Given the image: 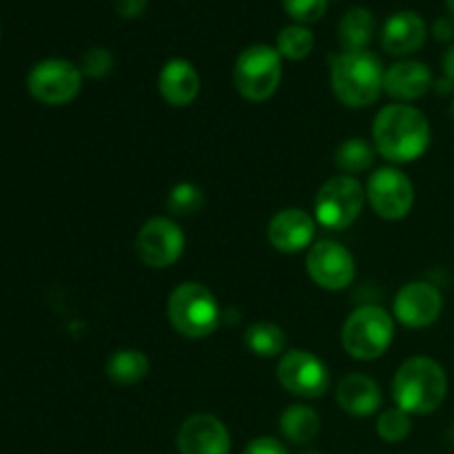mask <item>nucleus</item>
Returning a JSON list of instances; mask_svg holds the SVG:
<instances>
[{
	"mask_svg": "<svg viewBox=\"0 0 454 454\" xmlns=\"http://www.w3.org/2000/svg\"><path fill=\"white\" fill-rule=\"evenodd\" d=\"M82 71L65 58H44L27 74V91L44 106L69 105L82 91Z\"/></svg>",
	"mask_w": 454,
	"mask_h": 454,
	"instance_id": "nucleus-8",
	"label": "nucleus"
},
{
	"mask_svg": "<svg viewBox=\"0 0 454 454\" xmlns=\"http://www.w3.org/2000/svg\"><path fill=\"white\" fill-rule=\"evenodd\" d=\"M149 7V0H115V13L124 20H136Z\"/></svg>",
	"mask_w": 454,
	"mask_h": 454,
	"instance_id": "nucleus-31",
	"label": "nucleus"
},
{
	"mask_svg": "<svg viewBox=\"0 0 454 454\" xmlns=\"http://www.w3.org/2000/svg\"><path fill=\"white\" fill-rule=\"evenodd\" d=\"M395 340V317L386 309L364 304L348 315L341 328V346L357 362H375Z\"/></svg>",
	"mask_w": 454,
	"mask_h": 454,
	"instance_id": "nucleus-5",
	"label": "nucleus"
},
{
	"mask_svg": "<svg viewBox=\"0 0 454 454\" xmlns=\"http://www.w3.org/2000/svg\"><path fill=\"white\" fill-rule=\"evenodd\" d=\"M242 454H291L286 443L278 437H257L244 448Z\"/></svg>",
	"mask_w": 454,
	"mask_h": 454,
	"instance_id": "nucleus-30",
	"label": "nucleus"
},
{
	"mask_svg": "<svg viewBox=\"0 0 454 454\" xmlns=\"http://www.w3.org/2000/svg\"><path fill=\"white\" fill-rule=\"evenodd\" d=\"M366 202L381 220H403L415 207V184L397 167L377 168L366 182Z\"/></svg>",
	"mask_w": 454,
	"mask_h": 454,
	"instance_id": "nucleus-10",
	"label": "nucleus"
},
{
	"mask_svg": "<svg viewBox=\"0 0 454 454\" xmlns=\"http://www.w3.org/2000/svg\"><path fill=\"white\" fill-rule=\"evenodd\" d=\"M278 381L300 399H319L331 388V371L310 350H286L278 362Z\"/></svg>",
	"mask_w": 454,
	"mask_h": 454,
	"instance_id": "nucleus-9",
	"label": "nucleus"
},
{
	"mask_svg": "<svg viewBox=\"0 0 454 454\" xmlns=\"http://www.w3.org/2000/svg\"><path fill=\"white\" fill-rule=\"evenodd\" d=\"M200 87H202V80H200L198 69H195L193 62H189L186 58H171V60L160 69L158 91L167 105H193L195 98L200 96Z\"/></svg>",
	"mask_w": 454,
	"mask_h": 454,
	"instance_id": "nucleus-18",
	"label": "nucleus"
},
{
	"mask_svg": "<svg viewBox=\"0 0 454 454\" xmlns=\"http://www.w3.org/2000/svg\"><path fill=\"white\" fill-rule=\"evenodd\" d=\"M377 34V18L368 7L348 9L337 25L341 51H368Z\"/></svg>",
	"mask_w": 454,
	"mask_h": 454,
	"instance_id": "nucleus-20",
	"label": "nucleus"
},
{
	"mask_svg": "<svg viewBox=\"0 0 454 454\" xmlns=\"http://www.w3.org/2000/svg\"><path fill=\"white\" fill-rule=\"evenodd\" d=\"M386 69L372 51H340L331 56V89L348 109H366L384 93Z\"/></svg>",
	"mask_w": 454,
	"mask_h": 454,
	"instance_id": "nucleus-3",
	"label": "nucleus"
},
{
	"mask_svg": "<svg viewBox=\"0 0 454 454\" xmlns=\"http://www.w3.org/2000/svg\"><path fill=\"white\" fill-rule=\"evenodd\" d=\"M286 333L273 322H255L244 333V346L255 357H282L286 353Z\"/></svg>",
	"mask_w": 454,
	"mask_h": 454,
	"instance_id": "nucleus-23",
	"label": "nucleus"
},
{
	"mask_svg": "<svg viewBox=\"0 0 454 454\" xmlns=\"http://www.w3.org/2000/svg\"><path fill=\"white\" fill-rule=\"evenodd\" d=\"M443 295L434 284L411 282L402 286L393 301V317L402 326L419 331L428 328L442 317Z\"/></svg>",
	"mask_w": 454,
	"mask_h": 454,
	"instance_id": "nucleus-13",
	"label": "nucleus"
},
{
	"mask_svg": "<svg viewBox=\"0 0 454 454\" xmlns=\"http://www.w3.org/2000/svg\"><path fill=\"white\" fill-rule=\"evenodd\" d=\"M322 430V417L313 406L306 403H293L279 415V433L288 443L295 446H309Z\"/></svg>",
	"mask_w": 454,
	"mask_h": 454,
	"instance_id": "nucleus-21",
	"label": "nucleus"
},
{
	"mask_svg": "<svg viewBox=\"0 0 454 454\" xmlns=\"http://www.w3.org/2000/svg\"><path fill=\"white\" fill-rule=\"evenodd\" d=\"M366 207V189L357 177L335 176L322 184L315 195V220L324 229H348Z\"/></svg>",
	"mask_w": 454,
	"mask_h": 454,
	"instance_id": "nucleus-7",
	"label": "nucleus"
},
{
	"mask_svg": "<svg viewBox=\"0 0 454 454\" xmlns=\"http://www.w3.org/2000/svg\"><path fill=\"white\" fill-rule=\"evenodd\" d=\"M186 238L171 217H151L136 235V253L149 269H168L182 257Z\"/></svg>",
	"mask_w": 454,
	"mask_h": 454,
	"instance_id": "nucleus-11",
	"label": "nucleus"
},
{
	"mask_svg": "<svg viewBox=\"0 0 454 454\" xmlns=\"http://www.w3.org/2000/svg\"><path fill=\"white\" fill-rule=\"evenodd\" d=\"M297 454H322V452L315 450V448H304V450H300Z\"/></svg>",
	"mask_w": 454,
	"mask_h": 454,
	"instance_id": "nucleus-34",
	"label": "nucleus"
},
{
	"mask_svg": "<svg viewBox=\"0 0 454 454\" xmlns=\"http://www.w3.org/2000/svg\"><path fill=\"white\" fill-rule=\"evenodd\" d=\"M317 220L304 208H284L275 213L266 229L270 247L284 255H295L315 244Z\"/></svg>",
	"mask_w": 454,
	"mask_h": 454,
	"instance_id": "nucleus-15",
	"label": "nucleus"
},
{
	"mask_svg": "<svg viewBox=\"0 0 454 454\" xmlns=\"http://www.w3.org/2000/svg\"><path fill=\"white\" fill-rule=\"evenodd\" d=\"M433 129L424 111L412 105L384 106L372 122V145L375 151L393 164H408L419 160L428 151Z\"/></svg>",
	"mask_w": 454,
	"mask_h": 454,
	"instance_id": "nucleus-1",
	"label": "nucleus"
},
{
	"mask_svg": "<svg viewBox=\"0 0 454 454\" xmlns=\"http://www.w3.org/2000/svg\"><path fill=\"white\" fill-rule=\"evenodd\" d=\"M204 202H207L204 191L198 184H193V182H180V184L173 186L167 198L168 211L180 217L200 213L204 208Z\"/></svg>",
	"mask_w": 454,
	"mask_h": 454,
	"instance_id": "nucleus-27",
	"label": "nucleus"
},
{
	"mask_svg": "<svg viewBox=\"0 0 454 454\" xmlns=\"http://www.w3.org/2000/svg\"><path fill=\"white\" fill-rule=\"evenodd\" d=\"M309 278L324 291H344L357 275L355 257L344 244L333 239H319L306 253Z\"/></svg>",
	"mask_w": 454,
	"mask_h": 454,
	"instance_id": "nucleus-12",
	"label": "nucleus"
},
{
	"mask_svg": "<svg viewBox=\"0 0 454 454\" xmlns=\"http://www.w3.org/2000/svg\"><path fill=\"white\" fill-rule=\"evenodd\" d=\"M151 362L142 350L120 348L106 362V377L118 386H136L149 375Z\"/></svg>",
	"mask_w": 454,
	"mask_h": 454,
	"instance_id": "nucleus-22",
	"label": "nucleus"
},
{
	"mask_svg": "<svg viewBox=\"0 0 454 454\" xmlns=\"http://www.w3.org/2000/svg\"><path fill=\"white\" fill-rule=\"evenodd\" d=\"M448 395V375L430 357H411L393 377V402L411 417L433 415L443 406Z\"/></svg>",
	"mask_w": 454,
	"mask_h": 454,
	"instance_id": "nucleus-2",
	"label": "nucleus"
},
{
	"mask_svg": "<svg viewBox=\"0 0 454 454\" xmlns=\"http://www.w3.org/2000/svg\"><path fill=\"white\" fill-rule=\"evenodd\" d=\"M275 49L286 60H306L315 49V34L306 25H286L275 38Z\"/></svg>",
	"mask_w": 454,
	"mask_h": 454,
	"instance_id": "nucleus-25",
	"label": "nucleus"
},
{
	"mask_svg": "<svg viewBox=\"0 0 454 454\" xmlns=\"http://www.w3.org/2000/svg\"><path fill=\"white\" fill-rule=\"evenodd\" d=\"M443 75H446L448 82L454 87V43L448 47V51L443 53Z\"/></svg>",
	"mask_w": 454,
	"mask_h": 454,
	"instance_id": "nucleus-33",
	"label": "nucleus"
},
{
	"mask_svg": "<svg viewBox=\"0 0 454 454\" xmlns=\"http://www.w3.org/2000/svg\"><path fill=\"white\" fill-rule=\"evenodd\" d=\"M331 0H282V9L297 25H313L322 20L328 12Z\"/></svg>",
	"mask_w": 454,
	"mask_h": 454,
	"instance_id": "nucleus-28",
	"label": "nucleus"
},
{
	"mask_svg": "<svg viewBox=\"0 0 454 454\" xmlns=\"http://www.w3.org/2000/svg\"><path fill=\"white\" fill-rule=\"evenodd\" d=\"M168 324L186 340H207L220 328L222 309L215 293L200 282H184L168 295Z\"/></svg>",
	"mask_w": 454,
	"mask_h": 454,
	"instance_id": "nucleus-4",
	"label": "nucleus"
},
{
	"mask_svg": "<svg viewBox=\"0 0 454 454\" xmlns=\"http://www.w3.org/2000/svg\"><path fill=\"white\" fill-rule=\"evenodd\" d=\"M434 78L433 71L426 62L403 58L386 69L384 75V93H388L395 102H415L424 98L433 89Z\"/></svg>",
	"mask_w": 454,
	"mask_h": 454,
	"instance_id": "nucleus-17",
	"label": "nucleus"
},
{
	"mask_svg": "<svg viewBox=\"0 0 454 454\" xmlns=\"http://www.w3.org/2000/svg\"><path fill=\"white\" fill-rule=\"evenodd\" d=\"M380 40L388 56L408 58L419 51L428 40V22L412 9H402L386 18L380 29Z\"/></svg>",
	"mask_w": 454,
	"mask_h": 454,
	"instance_id": "nucleus-16",
	"label": "nucleus"
},
{
	"mask_svg": "<svg viewBox=\"0 0 454 454\" xmlns=\"http://www.w3.org/2000/svg\"><path fill=\"white\" fill-rule=\"evenodd\" d=\"M446 7H448V12H450V16L454 18V0H446Z\"/></svg>",
	"mask_w": 454,
	"mask_h": 454,
	"instance_id": "nucleus-35",
	"label": "nucleus"
},
{
	"mask_svg": "<svg viewBox=\"0 0 454 454\" xmlns=\"http://www.w3.org/2000/svg\"><path fill=\"white\" fill-rule=\"evenodd\" d=\"M78 67L82 71V75H87V78L102 80L114 71L115 58L106 47H91L82 53Z\"/></svg>",
	"mask_w": 454,
	"mask_h": 454,
	"instance_id": "nucleus-29",
	"label": "nucleus"
},
{
	"mask_svg": "<svg viewBox=\"0 0 454 454\" xmlns=\"http://www.w3.org/2000/svg\"><path fill=\"white\" fill-rule=\"evenodd\" d=\"M284 78L282 56L275 44H251L242 49L233 67V82L248 102H266L278 93Z\"/></svg>",
	"mask_w": 454,
	"mask_h": 454,
	"instance_id": "nucleus-6",
	"label": "nucleus"
},
{
	"mask_svg": "<svg viewBox=\"0 0 454 454\" xmlns=\"http://www.w3.org/2000/svg\"><path fill=\"white\" fill-rule=\"evenodd\" d=\"M335 399L341 411L350 417H371L384 403L381 386L364 372H350L337 381Z\"/></svg>",
	"mask_w": 454,
	"mask_h": 454,
	"instance_id": "nucleus-19",
	"label": "nucleus"
},
{
	"mask_svg": "<svg viewBox=\"0 0 454 454\" xmlns=\"http://www.w3.org/2000/svg\"><path fill=\"white\" fill-rule=\"evenodd\" d=\"M375 145H371L364 137H348L335 149V164L344 176H359L366 173L375 162Z\"/></svg>",
	"mask_w": 454,
	"mask_h": 454,
	"instance_id": "nucleus-24",
	"label": "nucleus"
},
{
	"mask_svg": "<svg viewBox=\"0 0 454 454\" xmlns=\"http://www.w3.org/2000/svg\"><path fill=\"white\" fill-rule=\"evenodd\" d=\"M450 115H452V120H454V100H452V105H450Z\"/></svg>",
	"mask_w": 454,
	"mask_h": 454,
	"instance_id": "nucleus-36",
	"label": "nucleus"
},
{
	"mask_svg": "<svg viewBox=\"0 0 454 454\" xmlns=\"http://www.w3.org/2000/svg\"><path fill=\"white\" fill-rule=\"evenodd\" d=\"M176 446L180 454H231V433L220 417L198 412L182 421Z\"/></svg>",
	"mask_w": 454,
	"mask_h": 454,
	"instance_id": "nucleus-14",
	"label": "nucleus"
},
{
	"mask_svg": "<svg viewBox=\"0 0 454 454\" xmlns=\"http://www.w3.org/2000/svg\"><path fill=\"white\" fill-rule=\"evenodd\" d=\"M375 428H377V437H380L384 443H402L411 437L412 417L397 406L386 408V411H381Z\"/></svg>",
	"mask_w": 454,
	"mask_h": 454,
	"instance_id": "nucleus-26",
	"label": "nucleus"
},
{
	"mask_svg": "<svg viewBox=\"0 0 454 454\" xmlns=\"http://www.w3.org/2000/svg\"><path fill=\"white\" fill-rule=\"evenodd\" d=\"M433 35L439 43H452L454 40V18L442 16L433 22Z\"/></svg>",
	"mask_w": 454,
	"mask_h": 454,
	"instance_id": "nucleus-32",
	"label": "nucleus"
}]
</instances>
